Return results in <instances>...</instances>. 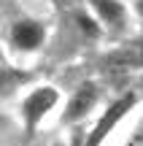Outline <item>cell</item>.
Masks as SVG:
<instances>
[{
	"mask_svg": "<svg viewBox=\"0 0 143 146\" xmlns=\"http://www.w3.org/2000/svg\"><path fill=\"white\" fill-rule=\"evenodd\" d=\"M70 146H84V138H81V135H76V138H73V143H70Z\"/></svg>",
	"mask_w": 143,
	"mask_h": 146,
	"instance_id": "cell-9",
	"label": "cell"
},
{
	"mask_svg": "<svg viewBox=\"0 0 143 146\" xmlns=\"http://www.w3.org/2000/svg\"><path fill=\"white\" fill-rule=\"evenodd\" d=\"M8 38H11V46H14L16 52L32 54V52H38V49L43 46V41H46V27H43L38 19L24 16V19H16L14 25H11Z\"/></svg>",
	"mask_w": 143,
	"mask_h": 146,
	"instance_id": "cell-3",
	"label": "cell"
},
{
	"mask_svg": "<svg viewBox=\"0 0 143 146\" xmlns=\"http://www.w3.org/2000/svg\"><path fill=\"white\" fill-rule=\"evenodd\" d=\"M92 11L97 14V19L111 30H124L127 25V11L119 0H89Z\"/></svg>",
	"mask_w": 143,
	"mask_h": 146,
	"instance_id": "cell-5",
	"label": "cell"
},
{
	"mask_svg": "<svg viewBox=\"0 0 143 146\" xmlns=\"http://www.w3.org/2000/svg\"><path fill=\"white\" fill-rule=\"evenodd\" d=\"M105 62L113 65V68H143V38L111 52L105 57Z\"/></svg>",
	"mask_w": 143,
	"mask_h": 146,
	"instance_id": "cell-6",
	"label": "cell"
},
{
	"mask_svg": "<svg viewBox=\"0 0 143 146\" xmlns=\"http://www.w3.org/2000/svg\"><path fill=\"white\" fill-rule=\"evenodd\" d=\"M132 106H135V95H122L116 103H111L105 111H103V116L95 122V127L89 130L84 146H100V143L113 133V127L127 116V111H132Z\"/></svg>",
	"mask_w": 143,
	"mask_h": 146,
	"instance_id": "cell-2",
	"label": "cell"
},
{
	"mask_svg": "<svg viewBox=\"0 0 143 146\" xmlns=\"http://www.w3.org/2000/svg\"><path fill=\"white\" fill-rule=\"evenodd\" d=\"M59 92L54 87H35L24 100H22V122H24V130L32 133L38 125L43 122V116L57 106Z\"/></svg>",
	"mask_w": 143,
	"mask_h": 146,
	"instance_id": "cell-1",
	"label": "cell"
},
{
	"mask_svg": "<svg viewBox=\"0 0 143 146\" xmlns=\"http://www.w3.org/2000/svg\"><path fill=\"white\" fill-rule=\"evenodd\" d=\"M97 103V87L95 84H81L73 95H70L68 106H65V114H62V125H76L81 122Z\"/></svg>",
	"mask_w": 143,
	"mask_h": 146,
	"instance_id": "cell-4",
	"label": "cell"
},
{
	"mask_svg": "<svg viewBox=\"0 0 143 146\" xmlns=\"http://www.w3.org/2000/svg\"><path fill=\"white\" fill-rule=\"evenodd\" d=\"M135 11H138V14L143 16V0H135Z\"/></svg>",
	"mask_w": 143,
	"mask_h": 146,
	"instance_id": "cell-8",
	"label": "cell"
},
{
	"mask_svg": "<svg viewBox=\"0 0 143 146\" xmlns=\"http://www.w3.org/2000/svg\"><path fill=\"white\" fill-rule=\"evenodd\" d=\"M22 78H24V76L16 73L14 68H3V65H0V98H5V95H8Z\"/></svg>",
	"mask_w": 143,
	"mask_h": 146,
	"instance_id": "cell-7",
	"label": "cell"
}]
</instances>
